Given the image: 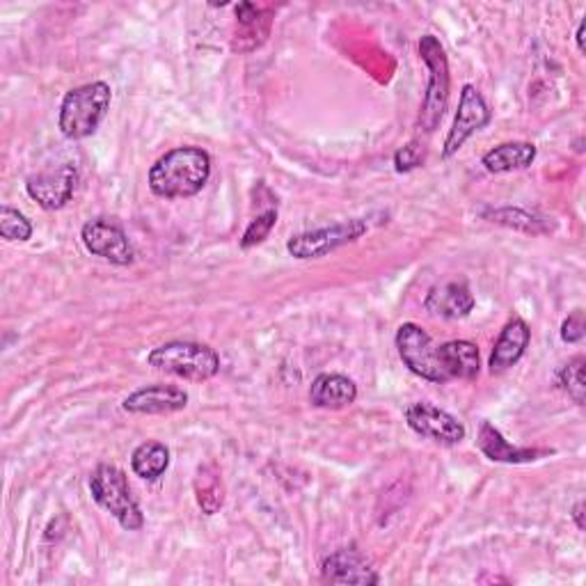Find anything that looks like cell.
Instances as JSON below:
<instances>
[{
    "label": "cell",
    "mask_w": 586,
    "mask_h": 586,
    "mask_svg": "<svg viewBox=\"0 0 586 586\" xmlns=\"http://www.w3.org/2000/svg\"><path fill=\"white\" fill-rule=\"evenodd\" d=\"M211 177V156L202 147H177L149 168V190L161 200L198 195Z\"/></svg>",
    "instance_id": "1"
},
{
    "label": "cell",
    "mask_w": 586,
    "mask_h": 586,
    "mask_svg": "<svg viewBox=\"0 0 586 586\" xmlns=\"http://www.w3.org/2000/svg\"><path fill=\"white\" fill-rule=\"evenodd\" d=\"M112 90L103 81H95L69 90L60 103L58 127L64 138L83 140L97 133L99 125L106 120L110 110Z\"/></svg>",
    "instance_id": "2"
},
{
    "label": "cell",
    "mask_w": 586,
    "mask_h": 586,
    "mask_svg": "<svg viewBox=\"0 0 586 586\" xmlns=\"http://www.w3.org/2000/svg\"><path fill=\"white\" fill-rule=\"evenodd\" d=\"M419 56L428 69V86L424 95V103L419 110V131L434 133L449 106V90H451V76H449V60L445 47L436 34H424L419 39Z\"/></svg>",
    "instance_id": "3"
},
{
    "label": "cell",
    "mask_w": 586,
    "mask_h": 586,
    "mask_svg": "<svg viewBox=\"0 0 586 586\" xmlns=\"http://www.w3.org/2000/svg\"><path fill=\"white\" fill-rule=\"evenodd\" d=\"M147 362L153 369L190 383L211 380L220 371V356L211 346L198 341H168L156 346L147 356Z\"/></svg>",
    "instance_id": "4"
},
{
    "label": "cell",
    "mask_w": 586,
    "mask_h": 586,
    "mask_svg": "<svg viewBox=\"0 0 586 586\" xmlns=\"http://www.w3.org/2000/svg\"><path fill=\"white\" fill-rule=\"evenodd\" d=\"M92 499L108 511L127 532H138L145 527V516L140 504L133 499L129 479L117 465L101 463L90 475Z\"/></svg>",
    "instance_id": "5"
},
{
    "label": "cell",
    "mask_w": 586,
    "mask_h": 586,
    "mask_svg": "<svg viewBox=\"0 0 586 586\" xmlns=\"http://www.w3.org/2000/svg\"><path fill=\"white\" fill-rule=\"evenodd\" d=\"M369 231L367 220L362 218H350V220H339L335 225L321 227V229H311L296 234L287 241V252L294 259H321L348 244L360 241L365 234Z\"/></svg>",
    "instance_id": "6"
},
{
    "label": "cell",
    "mask_w": 586,
    "mask_h": 586,
    "mask_svg": "<svg viewBox=\"0 0 586 586\" xmlns=\"http://www.w3.org/2000/svg\"><path fill=\"white\" fill-rule=\"evenodd\" d=\"M397 350L401 362L419 378L428 383L445 385L449 383L440 360H438V346L434 344V337L428 335L417 324H401L395 337Z\"/></svg>",
    "instance_id": "7"
},
{
    "label": "cell",
    "mask_w": 586,
    "mask_h": 586,
    "mask_svg": "<svg viewBox=\"0 0 586 586\" xmlns=\"http://www.w3.org/2000/svg\"><path fill=\"white\" fill-rule=\"evenodd\" d=\"M490 120H493V112H490L484 95L470 83L463 86L454 125H451L447 140L443 145V159L447 161V159H451V156H456L467 140L490 125Z\"/></svg>",
    "instance_id": "8"
},
{
    "label": "cell",
    "mask_w": 586,
    "mask_h": 586,
    "mask_svg": "<svg viewBox=\"0 0 586 586\" xmlns=\"http://www.w3.org/2000/svg\"><path fill=\"white\" fill-rule=\"evenodd\" d=\"M81 239L90 255L101 257L115 266H131L136 261V250L127 237V231L115 220H88L81 229Z\"/></svg>",
    "instance_id": "9"
},
{
    "label": "cell",
    "mask_w": 586,
    "mask_h": 586,
    "mask_svg": "<svg viewBox=\"0 0 586 586\" xmlns=\"http://www.w3.org/2000/svg\"><path fill=\"white\" fill-rule=\"evenodd\" d=\"M406 421L417 436L447 447L463 443L467 436L465 426L454 415L431 401L410 404L406 410Z\"/></svg>",
    "instance_id": "10"
},
{
    "label": "cell",
    "mask_w": 586,
    "mask_h": 586,
    "mask_svg": "<svg viewBox=\"0 0 586 586\" xmlns=\"http://www.w3.org/2000/svg\"><path fill=\"white\" fill-rule=\"evenodd\" d=\"M78 183V170L73 166H60L49 172H39L26 179V192L44 211H60L73 198Z\"/></svg>",
    "instance_id": "11"
},
{
    "label": "cell",
    "mask_w": 586,
    "mask_h": 586,
    "mask_svg": "<svg viewBox=\"0 0 586 586\" xmlns=\"http://www.w3.org/2000/svg\"><path fill=\"white\" fill-rule=\"evenodd\" d=\"M188 406V393L183 387L156 383L136 389L122 401V408L131 415H170Z\"/></svg>",
    "instance_id": "12"
},
{
    "label": "cell",
    "mask_w": 586,
    "mask_h": 586,
    "mask_svg": "<svg viewBox=\"0 0 586 586\" xmlns=\"http://www.w3.org/2000/svg\"><path fill=\"white\" fill-rule=\"evenodd\" d=\"M321 577L330 584H378V573L369 566L367 557L350 545V548L335 550L321 564Z\"/></svg>",
    "instance_id": "13"
},
{
    "label": "cell",
    "mask_w": 586,
    "mask_h": 586,
    "mask_svg": "<svg viewBox=\"0 0 586 586\" xmlns=\"http://www.w3.org/2000/svg\"><path fill=\"white\" fill-rule=\"evenodd\" d=\"M477 300L465 282H445L434 287L424 298V309L431 317H440L447 321H458L470 317Z\"/></svg>",
    "instance_id": "14"
},
{
    "label": "cell",
    "mask_w": 586,
    "mask_h": 586,
    "mask_svg": "<svg viewBox=\"0 0 586 586\" xmlns=\"http://www.w3.org/2000/svg\"><path fill=\"white\" fill-rule=\"evenodd\" d=\"M529 341H532L529 326L520 317H514L509 324L501 328V332L493 346V354L488 360L490 371L501 374L506 369L516 367L523 360Z\"/></svg>",
    "instance_id": "15"
},
{
    "label": "cell",
    "mask_w": 586,
    "mask_h": 586,
    "mask_svg": "<svg viewBox=\"0 0 586 586\" xmlns=\"http://www.w3.org/2000/svg\"><path fill=\"white\" fill-rule=\"evenodd\" d=\"M477 445L481 454L493 463H506V465H520V463H534L543 456L555 454L553 449H532V447H514L506 443V438L497 431L490 421H481Z\"/></svg>",
    "instance_id": "16"
},
{
    "label": "cell",
    "mask_w": 586,
    "mask_h": 586,
    "mask_svg": "<svg viewBox=\"0 0 586 586\" xmlns=\"http://www.w3.org/2000/svg\"><path fill=\"white\" fill-rule=\"evenodd\" d=\"M358 399V385L344 374H319L309 387V404L321 410H344Z\"/></svg>",
    "instance_id": "17"
},
{
    "label": "cell",
    "mask_w": 586,
    "mask_h": 586,
    "mask_svg": "<svg viewBox=\"0 0 586 586\" xmlns=\"http://www.w3.org/2000/svg\"><path fill=\"white\" fill-rule=\"evenodd\" d=\"M438 360L449 380H475L481 371L479 346L470 339H451L438 346Z\"/></svg>",
    "instance_id": "18"
},
{
    "label": "cell",
    "mask_w": 586,
    "mask_h": 586,
    "mask_svg": "<svg viewBox=\"0 0 586 586\" xmlns=\"http://www.w3.org/2000/svg\"><path fill=\"white\" fill-rule=\"evenodd\" d=\"M536 153L538 151L532 142H504V145H497L484 153L481 166L490 175L527 170L536 161Z\"/></svg>",
    "instance_id": "19"
},
{
    "label": "cell",
    "mask_w": 586,
    "mask_h": 586,
    "mask_svg": "<svg viewBox=\"0 0 586 586\" xmlns=\"http://www.w3.org/2000/svg\"><path fill=\"white\" fill-rule=\"evenodd\" d=\"M170 467V449L163 443H142L131 454V470L145 481H159Z\"/></svg>",
    "instance_id": "20"
},
{
    "label": "cell",
    "mask_w": 586,
    "mask_h": 586,
    "mask_svg": "<svg viewBox=\"0 0 586 586\" xmlns=\"http://www.w3.org/2000/svg\"><path fill=\"white\" fill-rule=\"evenodd\" d=\"M195 497H198L200 509L207 516H213L222 509L225 504V488H222V479L218 467L213 463L200 467L198 477H195Z\"/></svg>",
    "instance_id": "21"
},
{
    "label": "cell",
    "mask_w": 586,
    "mask_h": 586,
    "mask_svg": "<svg viewBox=\"0 0 586 586\" xmlns=\"http://www.w3.org/2000/svg\"><path fill=\"white\" fill-rule=\"evenodd\" d=\"M484 218H488L490 222L504 225V227L527 231V234H548L553 229V222H548V218H540L525 209H511V207L484 211Z\"/></svg>",
    "instance_id": "22"
},
{
    "label": "cell",
    "mask_w": 586,
    "mask_h": 586,
    "mask_svg": "<svg viewBox=\"0 0 586 586\" xmlns=\"http://www.w3.org/2000/svg\"><path fill=\"white\" fill-rule=\"evenodd\" d=\"M584 356H575L573 360H568L566 365L559 367V371L555 374V383L559 389L577 404L584 406V397H586V380H584Z\"/></svg>",
    "instance_id": "23"
},
{
    "label": "cell",
    "mask_w": 586,
    "mask_h": 586,
    "mask_svg": "<svg viewBox=\"0 0 586 586\" xmlns=\"http://www.w3.org/2000/svg\"><path fill=\"white\" fill-rule=\"evenodd\" d=\"M0 237L23 244L32 237V222L19 209L0 207Z\"/></svg>",
    "instance_id": "24"
},
{
    "label": "cell",
    "mask_w": 586,
    "mask_h": 586,
    "mask_svg": "<svg viewBox=\"0 0 586 586\" xmlns=\"http://www.w3.org/2000/svg\"><path fill=\"white\" fill-rule=\"evenodd\" d=\"M278 225V211L276 209H268L264 213H259L250 225L248 229L244 231V237H241V248L244 250H250L259 244H264L268 239V234L272 231V227Z\"/></svg>",
    "instance_id": "25"
},
{
    "label": "cell",
    "mask_w": 586,
    "mask_h": 586,
    "mask_svg": "<svg viewBox=\"0 0 586 586\" xmlns=\"http://www.w3.org/2000/svg\"><path fill=\"white\" fill-rule=\"evenodd\" d=\"M424 163V149L419 142H410L395 153L397 172H410Z\"/></svg>",
    "instance_id": "26"
},
{
    "label": "cell",
    "mask_w": 586,
    "mask_h": 586,
    "mask_svg": "<svg viewBox=\"0 0 586 586\" xmlns=\"http://www.w3.org/2000/svg\"><path fill=\"white\" fill-rule=\"evenodd\" d=\"M586 335V321H584V311L575 309L573 315L562 324V339L566 344H577Z\"/></svg>",
    "instance_id": "27"
},
{
    "label": "cell",
    "mask_w": 586,
    "mask_h": 586,
    "mask_svg": "<svg viewBox=\"0 0 586 586\" xmlns=\"http://www.w3.org/2000/svg\"><path fill=\"white\" fill-rule=\"evenodd\" d=\"M573 520H575V525H577V529L579 532H584V499H579L575 506H573Z\"/></svg>",
    "instance_id": "28"
},
{
    "label": "cell",
    "mask_w": 586,
    "mask_h": 586,
    "mask_svg": "<svg viewBox=\"0 0 586 586\" xmlns=\"http://www.w3.org/2000/svg\"><path fill=\"white\" fill-rule=\"evenodd\" d=\"M584 30H586V21H582V23H579V28H577V34H575L579 53H584V51H586V47H584Z\"/></svg>",
    "instance_id": "29"
}]
</instances>
